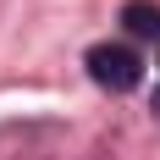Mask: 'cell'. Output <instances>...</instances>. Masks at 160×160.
Wrapping results in <instances>:
<instances>
[{
	"instance_id": "cell-1",
	"label": "cell",
	"mask_w": 160,
	"mask_h": 160,
	"mask_svg": "<svg viewBox=\"0 0 160 160\" xmlns=\"http://www.w3.org/2000/svg\"><path fill=\"white\" fill-rule=\"evenodd\" d=\"M83 66H88V78H94L99 88H111V94H132V88L144 83V61H138V50H127V44H94L83 55Z\"/></svg>"
},
{
	"instance_id": "cell-2",
	"label": "cell",
	"mask_w": 160,
	"mask_h": 160,
	"mask_svg": "<svg viewBox=\"0 0 160 160\" xmlns=\"http://www.w3.org/2000/svg\"><path fill=\"white\" fill-rule=\"evenodd\" d=\"M122 28L160 44V6H155V0H127V6H122Z\"/></svg>"
},
{
	"instance_id": "cell-3",
	"label": "cell",
	"mask_w": 160,
	"mask_h": 160,
	"mask_svg": "<svg viewBox=\"0 0 160 160\" xmlns=\"http://www.w3.org/2000/svg\"><path fill=\"white\" fill-rule=\"evenodd\" d=\"M155 116H160V83H155Z\"/></svg>"
}]
</instances>
